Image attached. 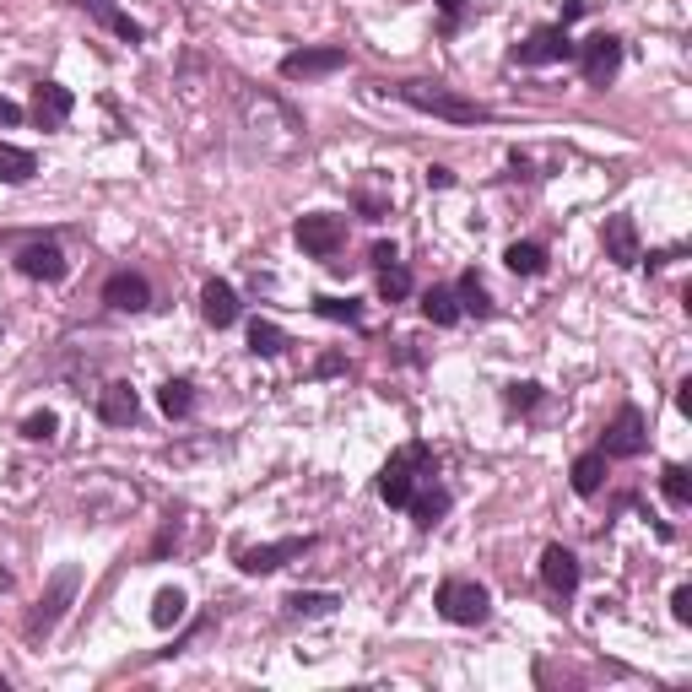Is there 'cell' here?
Here are the masks:
<instances>
[{
	"instance_id": "1",
	"label": "cell",
	"mask_w": 692,
	"mask_h": 692,
	"mask_svg": "<svg viewBox=\"0 0 692 692\" xmlns=\"http://www.w3.org/2000/svg\"><path fill=\"white\" fill-rule=\"evenodd\" d=\"M395 98L411 103V109H422V114H433V119H449V125H482V119H492V109H482V103L460 98V92H449L438 82H401Z\"/></svg>"
},
{
	"instance_id": "2",
	"label": "cell",
	"mask_w": 692,
	"mask_h": 692,
	"mask_svg": "<svg viewBox=\"0 0 692 692\" xmlns=\"http://www.w3.org/2000/svg\"><path fill=\"white\" fill-rule=\"evenodd\" d=\"M422 476H433V449H428V444H406L401 455L384 460V471H379V498L390 503V509H406Z\"/></svg>"
},
{
	"instance_id": "3",
	"label": "cell",
	"mask_w": 692,
	"mask_h": 692,
	"mask_svg": "<svg viewBox=\"0 0 692 692\" xmlns=\"http://www.w3.org/2000/svg\"><path fill=\"white\" fill-rule=\"evenodd\" d=\"M76 584H82V574H76V568H60V574L49 579V590L38 595V606L28 611V622H22V633H28L33 644H38V638H49V633L60 628L65 606H71V595H76Z\"/></svg>"
},
{
	"instance_id": "4",
	"label": "cell",
	"mask_w": 692,
	"mask_h": 692,
	"mask_svg": "<svg viewBox=\"0 0 692 692\" xmlns=\"http://www.w3.org/2000/svg\"><path fill=\"white\" fill-rule=\"evenodd\" d=\"M438 611H444V622H455V628H476V622H487L492 595L476 579H444L438 584Z\"/></svg>"
},
{
	"instance_id": "5",
	"label": "cell",
	"mask_w": 692,
	"mask_h": 692,
	"mask_svg": "<svg viewBox=\"0 0 692 692\" xmlns=\"http://www.w3.org/2000/svg\"><path fill=\"white\" fill-rule=\"evenodd\" d=\"M644 444H649L644 411H638V406H622L617 417H611L606 438H601V455H606V460H633V455H644Z\"/></svg>"
},
{
	"instance_id": "6",
	"label": "cell",
	"mask_w": 692,
	"mask_h": 692,
	"mask_svg": "<svg viewBox=\"0 0 692 692\" xmlns=\"http://www.w3.org/2000/svg\"><path fill=\"white\" fill-rule=\"evenodd\" d=\"M292 238H298V249H303V255L330 260V255H336V249L346 244V222H341V217H330V211H314V217H298Z\"/></svg>"
},
{
	"instance_id": "7",
	"label": "cell",
	"mask_w": 692,
	"mask_h": 692,
	"mask_svg": "<svg viewBox=\"0 0 692 692\" xmlns=\"http://www.w3.org/2000/svg\"><path fill=\"white\" fill-rule=\"evenodd\" d=\"M574 38H568V28L557 22V28H536L525 38V44L514 49V60L519 65H563V60H574Z\"/></svg>"
},
{
	"instance_id": "8",
	"label": "cell",
	"mask_w": 692,
	"mask_h": 692,
	"mask_svg": "<svg viewBox=\"0 0 692 692\" xmlns=\"http://www.w3.org/2000/svg\"><path fill=\"white\" fill-rule=\"evenodd\" d=\"M314 547V536H287V541H271V547H238V568L244 574H276L282 563L303 557Z\"/></svg>"
},
{
	"instance_id": "9",
	"label": "cell",
	"mask_w": 692,
	"mask_h": 692,
	"mask_svg": "<svg viewBox=\"0 0 692 692\" xmlns=\"http://www.w3.org/2000/svg\"><path fill=\"white\" fill-rule=\"evenodd\" d=\"M574 55L584 60V82H590V87H606L611 76L622 71V44L611 33H595L584 49H574Z\"/></svg>"
},
{
	"instance_id": "10",
	"label": "cell",
	"mask_w": 692,
	"mask_h": 692,
	"mask_svg": "<svg viewBox=\"0 0 692 692\" xmlns=\"http://www.w3.org/2000/svg\"><path fill=\"white\" fill-rule=\"evenodd\" d=\"M346 65V49L330 44V49H292V55L282 60V76L287 82H309V76H330Z\"/></svg>"
},
{
	"instance_id": "11",
	"label": "cell",
	"mask_w": 692,
	"mask_h": 692,
	"mask_svg": "<svg viewBox=\"0 0 692 692\" xmlns=\"http://www.w3.org/2000/svg\"><path fill=\"white\" fill-rule=\"evenodd\" d=\"M103 303L119 314H141L146 303H152V287H146V276H136V271H114L109 282H103Z\"/></svg>"
},
{
	"instance_id": "12",
	"label": "cell",
	"mask_w": 692,
	"mask_h": 692,
	"mask_svg": "<svg viewBox=\"0 0 692 692\" xmlns=\"http://www.w3.org/2000/svg\"><path fill=\"white\" fill-rule=\"evenodd\" d=\"M541 579H547V590H552V595H563V601H568V595L579 590V557L552 541V547L541 552Z\"/></svg>"
},
{
	"instance_id": "13",
	"label": "cell",
	"mask_w": 692,
	"mask_h": 692,
	"mask_svg": "<svg viewBox=\"0 0 692 692\" xmlns=\"http://www.w3.org/2000/svg\"><path fill=\"white\" fill-rule=\"evenodd\" d=\"M71 109H76L71 87H60V82H38V87H33V119H38L44 130L65 125V119H71Z\"/></svg>"
},
{
	"instance_id": "14",
	"label": "cell",
	"mask_w": 692,
	"mask_h": 692,
	"mask_svg": "<svg viewBox=\"0 0 692 692\" xmlns=\"http://www.w3.org/2000/svg\"><path fill=\"white\" fill-rule=\"evenodd\" d=\"M406 509H411V519H417V530H433L438 519L449 514V487H444V482H433V476H422Z\"/></svg>"
},
{
	"instance_id": "15",
	"label": "cell",
	"mask_w": 692,
	"mask_h": 692,
	"mask_svg": "<svg viewBox=\"0 0 692 692\" xmlns=\"http://www.w3.org/2000/svg\"><path fill=\"white\" fill-rule=\"evenodd\" d=\"M601 244H606V260H617V265H638V260H644V244H638L633 217H606Z\"/></svg>"
},
{
	"instance_id": "16",
	"label": "cell",
	"mask_w": 692,
	"mask_h": 692,
	"mask_svg": "<svg viewBox=\"0 0 692 692\" xmlns=\"http://www.w3.org/2000/svg\"><path fill=\"white\" fill-rule=\"evenodd\" d=\"M17 271L33 276V282H60V276H65L60 244H49V238H44V244H28V249L17 255Z\"/></svg>"
},
{
	"instance_id": "17",
	"label": "cell",
	"mask_w": 692,
	"mask_h": 692,
	"mask_svg": "<svg viewBox=\"0 0 692 692\" xmlns=\"http://www.w3.org/2000/svg\"><path fill=\"white\" fill-rule=\"evenodd\" d=\"M98 417L109 422V428H130V422L141 417V401H136V390H130V384H109V390L98 395Z\"/></svg>"
},
{
	"instance_id": "18",
	"label": "cell",
	"mask_w": 692,
	"mask_h": 692,
	"mask_svg": "<svg viewBox=\"0 0 692 692\" xmlns=\"http://www.w3.org/2000/svg\"><path fill=\"white\" fill-rule=\"evenodd\" d=\"M201 314H206V325L228 330L233 319H238V292H233L228 282H206V292H201Z\"/></svg>"
},
{
	"instance_id": "19",
	"label": "cell",
	"mask_w": 692,
	"mask_h": 692,
	"mask_svg": "<svg viewBox=\"0 0 692 692\" xmlns=\"http://www.w3.org/2000/svg\"><path fill=\"white\" fill-rule=\"evenodd\" d=\"M71 6H82V11H92V17H98L103 28H114L119 38H125V44H141V38H146V33H141V22H130L125 11L114 6V0H71Z\"/></svg>"
},
{
	"instance_id": "20",
	"label": "cell",
	"mask_w": 692,
	"mask_h": 692,
	"mask_svg": "<svg viewBox=\"0 0 692 692\" xmlns=\"http://www.w3.org/2000/svg\"><path fill=\"white\" fill-rule=\"evenodd\" d=\"M568 476H574V492H579V498H595V492H601V482H606V455H601V449L579 455Z\"/></svg>"
},
{
	"instance_id": "21",
	"label": "cell",
	"mask_w": 692,
	"mask_h": 692,
	"mask_svg": "<svg viewBox=\"0 0 692 692\" xmlns=\"http://www.w3.org/2000/svg\"><path fill=\"white\" fill-rule=\"evenodd\" d=\"M33 173H38V157H33V152H22V146L0 141V184H28Z\"/></svg>"
},
{
	"instance_id": "22",
	"label": "cell",
	"mask_w": 692,
	"mask_h": 692,
	"mask_svg": "<svg viewBox=\"0 0 692 692\" xmlns=\"http://www.w3.org/2000/svg\"><path fill=\"white\" fill-rule=\"evenodd\" d=\"M157 406H163V417L184 422V417L195 411V384H190V379H168L163 390H157Z\"/></svg>"
},
{
	"instance_id": "23",
	"label": "cell",
	"mask_w": 692,
	"mask_h": 692,
	"mask_svg": "<svg viewBox=\"0 0 692 692\" xmlns=\"http://www.w3.org/2000/svg\"><path fill=\"white\" fill-rule=\"evenodd\" d=\"M503 265H509L514 276H541L547 271V249L541 244H509L503 249Z\"/></svg>"
},
{
	"instance_id": "24",
	"label": "cell",
	"mask_w": 692,
	"mask_h": 692,
	"mask_svg": "<svg viewBox=\"0 0 692 692\" xmlns=\"http://www.w3.org/2000/svg\"><path fill=\"white\" fill-rule=\"evenodd\" d=\"M455 298H460V314H476V319H487V314H492V298H487V287L476 282V271H465V276H460Z\"/></svg>"
},
{
	"instance_id": "25",
	"label": "cell",
	"mask_w": 692,
	"mask_h": 692,
	"mask_svg": "<svg viewBox=\"0 0 692 692\" xmlns=\"http://www.w3.org/2000/svg\"><path fill=\"white\" fill-rule=\"evenodd\" d=\"M249 352H255V357H282L287 336L271 325V319H255V325H249Z\"/></svg>"
},
{
	"instance_id": "26",
	"label": "cell",
	"mask_w": 692,
	"mask_h": 692,
	"mask_svg": "<svg viewBox=\"0 0 692 692\" xmlns=\"http://www.w3.org/2000/svg\"><path fill=\"white\" fill-rule=\"evenodd\" d=\"M422 314H428L433 325H455V319H460V298L449 287H433L428 298H422Z\"/></svg>"
},
{
	"instance_id": "27",
	"label": "cell",
	"mask_w": 692,
	"mask_h": 692,
	"mask_svg": "<svg viewBox=\"0 0 692 692\" xmlns=\"http://www.w3.org/2000/svg\"><path fill=\"white\" fill-rule=\"evenodd\" d=\"M660 487H665V498H671V509H687V503H692V471H687V465H665Z\"/></svg>"
},
{
	"instance_id": "28",
	"label": "cell",
	"mask_w": 692,
	"mask_h": 692,
	"mask_svg": "<svg viewBox=\"0 0 692 692\" xmlns=\"http://www.w3.org/2000/svg\"><path fill=\"white\" fill-rule=\"evenodd\" d=\"M411 292V271L401 260H390V265H379V298H390V303H401Z\"/></svg>"
},
{
	"instance_id": "29",
	"label": "cell",
	"mask_w": 692,
	"mask_h": 692,
	"mask_svg": "<svg viewBox=\"0 0 692 692\" xmlns=\"http://www.w3.org/2000/svg\"><path fill=\"white\" fill-rule=\"evenodd\" d=\"M184 590H157V601H152V622L157 628H173V622H184Z\"/></svg>"
},
{
	"instance_id": "30",
	"label": "cell",
	"mask_w": 692,
	"mask_h": 692,
	"mask_svg": "<svg viewBox=\"0 0 692 692\" xmlns=\"http://www.w3.org/2000/svg\"><path fill=\"white\" fill-rule=\"evenodd\" d=\"M341 601H336V595H287V611H292V617H330V611H336Z\"/></svg>"
},
{
	"instance_id": "31",
	"label": "cell",
	"mask_w": 692,
	"mask_h": 692,
	"mask_svg": "<svg viewBox=\"0 0 692 692\" xmlns=\"http://www.w3.org/2000/svg\"><path fill=\"white\" fill-rule=\"evenodd\" d=\"M55 411H33L28 422H22V438H33V444H49V438H55Z\"/></svg>"
},
{
	"instance_id": "32",
	"label": "cell",
	"mask_w": 692,
	"mask_h": 692,
	"mask_svg": "<svg viewBox=\"0 0 692 692\" xmlns=\"http://www.w3.org/2000/svg\"><path fill=\"white\" fill-rule=\"evenodd\" d=\"M314 309L325 314V319H346V325H357V319H363V309H357L352 298H319Z\"/></svg>"
},
{
	"instance_id": "33",
	"label": "cell",
	"mask_w": 692,
	"mask_h": 692,
	"mask_svg": "<svg viewBox=\"0 0 692 692\" xmlns=\"http://www.w3.org/2000/svg\"><path fill=\"white\" fill-rule=\"evenodd\" d=\"M536 401H541V384H509V406L514 411H530Z\"/></svg>"
},
{
	"instance_id": "34",
	"label": "cell",
	"mask_w": 692,
	"mask_h": 692,
	"mask_svg": "<svg viewBox=\"0 0 692 692\" xmlns=\"http://www.w3.org/2000/svg\"><path fill=\"white\" fill-rule=\"evenodd\" d=\"M671 617L682 622V628L692 622V590H687V584H676V590H671Z\"/></svg>"
},
{
	"instance_id": "35",
	"label": "cell",
	"mask_w": 692,
	"mask_h": 692,
	"mask_svg": "<svg viewBox=\"0 0 692 692\" xmlns=\"http://www.w3.org/2000/svg\"><path fill=\"white\" fill-rule=\"evenodd\" d=\"M676 411H682V417H692V379L676 384Z\"/></svg>"
},
{
	"instance_id": "36",
	"label": "cell",
	"mask_w": 692,
	"mask_h": 692,
	"mask_svg": "<svg viewBox=\"0 0 692 692\" xmlns=\"http://www.w3.org/2000/svg\"><path fill=\"white\" fill-rule=\"evenodd\" d=\"M17 119H22V109L11 98H0V125H17Z\"/></svg>"
},
{
	"instance_id": "37",
	"label": "cell",
	"mask_w": 692,
	"mask_h": 692,
	"mask_svg": "<svg viewBox=\"0 0 692 692\" xmlns=\"http://www.w3.org/2000/svg\"><path fill=\"white\" fill-rule=\"evenodd\" d=\"M428 184H438V190H444V184H455V173H449V168H428Z\"/></svg>"
},
{
	"instance_id": "38",
	"label": "cell",
	"mask_w": 692,
	"mask_h": 692,
	"mask_svg": "<svg viewBox=\"0 0 692 692\" xmlns=\"http://www.w3.org/2000/svg\"><path fill=\"white\" fill-rule=\"evenodd\" d=\"M438 6H444V17H460V11H465V0H438Z\"/></svg>"
},
{
	"instance_id": "39",
	"label": "cell",
	"mask_w": 692,
	"mask_h": 692,
	"mask_svg": "<svg viewBox=\"0 0 692 692\" xmlns=\"http://www.w3.org/2000/svg\"><path fill=\"white\" fill-rule=\"evenodd\" d=\"M0 692H6V676H0Z\"/></svg>"
}]
</instances>
